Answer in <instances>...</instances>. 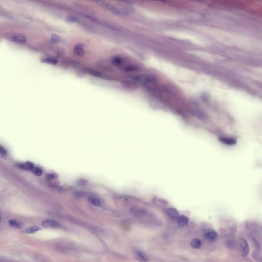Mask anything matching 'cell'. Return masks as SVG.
<instances>
[{
  "label": "cell",
  "mask_w": 262,
  "mask_h": 262,
  "mask_svg": "<svg viewBox=\"0 0 262 262\" xmlns=\"http://www.w3.org/2000/svg\"><path fill=\"white\" fill-rule=\"evenodd\" d=\"M177 220L178 224L181 227L186 226L188 224L189 222V219L188 218V217L185 216L184 215L179 216Z\"/></svg>",
  "instance_id": "9c48e42d"
},
{
  "label": "cell",
  "mask_w": 262,
  "mask_h": 262,
  "mask_svg": "<svg viewBox=\"0 0 262 262\" xmlns=\"http://www.w3.org/2000/svg\"><path fill=\"white\" fill-rule=\"evenodd\" d=\"M7 151L4 147H2V146H1V147H0V155L1 156L5 157L7 155Z\"/></svg>",
  "instance_id": "d6986e66"
},
{
  "label": "cell",
  "mask_w": 262,
  "mask_h": 262,
  "mask_svg": "<svg viewBox=\"0 0 262 262\" xmlns=\"http://www.w3.org/2000/svg\"><path fill=\"white\" fill-rule=\"evenodd\" d=\"M42 62L50 65H55L58 63V60L54 57H46L42 60Z\"/></svg>",
  "instance_id": "7c38bea8"
},
{
  "label": "cell",
  "mask_w": 262,
  "mask_h": 262,
  "mask_svg": "<svg viewBox=\"0 0 262 262\" xmlns=\"http://www.w3.org/2000/svg\"><path fill=\"white\" fill-rule=\"evenodd\" d=\"M32 171L33 172L34 174H36V175L39 176H40L43 174V170H42V169L39 167H34Z\"/></svg>",
  "instance_id": "ac0fdd59"
},
{
  "label": "cell",
  "mask_w": 262,
  "mask_h": 262,
  "mask_svg": "<svg viewBox=\"0 0 262 262\" xmlns=\"http://www.w3.org/2000/svg\"><path fill=\"white\" fill-rule=\"evenodd\" d=\"M204 237L208 241L213 242L217 239L218 237V234L214 231H210L205 233L204 234Z\"/></svg>",
  "instance_id": "30bf717a"
},
{
  "label": "cell",
  "mask_w": 262,
  "mask_h": 262,
  "mask_svg": "<svg viewBox=\"0 0 262 262\" xmlns=\"http://www.w3.org/2000/svg\"><path fill=\"white\" fill-rule=\"evenodd\" d=\"M130 212L133 216L140 219H149L152 215L147 209L138 206L131 207L130 209Z\"/></svg>",
  "instance_id": "6da1fadb"
},
{
  "label": "cell",
  "mask_w": 262,
  "mask_h": 262,
  "mask_svg": "<svg viewBox=\"0 0 262 262\" xmlns=\"http://www.w3.org/2000/svg\"><path fill=\"white\" fill-rule=\"evenodd\" d=\"M41 229L38 226H33L27 228L23 230V232L26 234H34L41 230Z\"/></svg>",
  "instance_id": "8fae6325"
},
{
  "label": "cell",
  "mask_w": 262,
  "mask_h": 262,
  "mask_svg": "<svg viewBox=\"0 0 262 262\" xmlns=\"http://www.w3.org/2000/svg\"><path fill=\"white\" fill-rule=\"evenodd\" d=\"M240 253L242 257H246L248 255L249 251L248 243L244 238H241L239 240Z\"/></svg>",
  "instance_id": "7a4b0ae2"
},
{
  "label": "cell",
  "mask_w": 262,
  "mask_h": 262,
  "mask_svg": "<svg viewBox=\"0 0 262 262\" xmlns=\"http://www.w3.org/2000/svg\"><path fill=\"white\" fill-rule=\"evenodd\" d=\"M51 41L53 42V43L55 44H57L59 43L61 41V38L60 36L57 34H52L51 37Z\"/></svg>",
  "instance_id": "2e32d148"
},
{
  "label": "cell",
  "mask_w": 262,
  "mask_h": 262,
  "mask_svg": "<svg viewBox=\"0 0 262 262\" xmlns=\"http://www.w3.org/2000/svg\"><path fill=\"white\" fill-rule=\"evenodd\" d=\"M48 178L49 179H54L55 178V176L54 174H49L48 175Z\"/></svg>",
  "instance_id": "44dd1931"
},
{
  "label": "cell",
  "mask_w": 262,
  "mask_h": 262,
  "mask_svg": "<svg viewBox=\"0 0 262 262\" xmlns=\"http://www.w3.org/2000/svg\"><path fill=\"white\" fill-rule=\"evenodd\" d=\"M219 140L222 143L227 145H234L237 143V141L235 139L229 137H220Z\"/></svg>",
  "instance_id": "ba28073f"
},
{
  "label": "cell",
  "mask_w": 262,
  "mask_h": 262,
  "mask_svg": "<svg viewBox=\"0 0 262 262\" xmlns=\"http://www.w3.org/2000/svg\"><path fill=\"white\" fill-rule=\"evenodd\" d=\"M8 223L10 226L15 227V228L21 229L23 227V223H22L21 222L16 220H10Z\"/></svg>",
  "instance_id": "5bb4252c"
},
{
  "label": "cell",
  "mask_w": 262,
  "mask_h": 262,
  "mask_svg": "<svg viewBox=\"0 0 262 262\" xmlns=\"http://www.w3.org/2000/svg\"><path fill=\"white\" fill-rule=\"evenodd\" d=\"M166 211H167V214L168 215V216L172 220H177V219L179 217V212L175 208H173V207L168 208L167 209Z\"/></svg>",
  "instance_id": "52a82bcc"
},
{
  "label": "cell",
  "mask_w": 262,
  "mask_h": 262,
  "mask_svg": "<svg viewBox=\"0 0 262 262\" xmlns=\"http://www.w3.org/2000/svg\"><path fill=\"white\" fill-rule=\"evenodd\" d=\"M134 255L136 260L141 262H147L149 258L146 253L142 250L138 249L134 250Z\"/></svg>",
  "instance_id": "3957f363"
},
{
  "label": "cell",
  "mask_w": 262,
  "mask_h": 262,
  "mask_svg": "<svg viewBox=\"0 0 262 262\" xmlns=\"http://www.w3.org/2000/svg\"><path fill=\"white\" fill-rule=\"evenodd\" d=\"M24 167L26 169H29V170H33V168H34V165L33 164L32 162H29V161H27L25 163Z\"/></svg>",
  "instance_id": "e0dca14e"
},
{
  "label": "cell",
  "mask_w": 262,
  "mask_h": 262,
  "mask_svg": "<svg viewBox=\"0 0 262 262\" xmlns=\"http://www.w3.org/2000/svg\"><path fill=\"white\" fill-rule=\"evenodd\" d=\"M66 21H67L68 23H73L77 21V19L76 18H75L74 16H69V17H68L67 18Z\"/></svg>",
  "instance_id": "ffe728a7"
},
{
  "label": "cell",
  "mask_w": 262,
  "mask_h": 262,
  "mask_svg": "<svg viewBox=\"0 0 262 262\" xmlns=\"http://www.w3.org/2000/svg\"><path fill=\"white\" fill-rule=\"evenodd\" d=\"M191 247H193L194 248H199L202 245V242L201 241L200 239H194L191 240Z\"/></svg>",
  "instance_id": "9a60e30c"
},
{
  "label": "cell",
  "mask_w": 262,
  "mask_h": 262,
  "mask_svg": "<svg viewBox=\"0 0 262 262\" xmlns=\"http://www.w3.org/2000/svg\"><path fill=\"white\" fill-rule=\"evenodd\" d=\"M89 201L93 205L97 207L101 205V201L98 197L94 196H90L89 198Z\"/></svg>",
  "instance_id": "4fadbf2b"
},
{
  "label": "cell",
  "mask_w": 262,
  "mask_h": 262,
  "mask_svg": "<svg viewBox=\"0 0 262 262\" xmlns=\"http://www.w3.org/2000/svg\"><path fill=\"white\" fill-rule=\"evenodd\" d=\"M73 52L77 57H83L85 53L84 45L82 43L75 45L73 48Z\"/></svg>",
  "instance_id": "277c9868"
},
{
  "label": "cell",
  "mask_w": 262,
  "mask_h": 262,
  "mask_svg": "<svg viewBox=\"0 0 262 262\" xmlns=\"http://www.w3.org/2000/svg\"><path fill=\"white\" fill-rule=\"evenodd\" d=\"M42 225L45 228H59L60 227V224L58 222L50 219L45 220Z\"/></svg>",
  "instance_id": "5b68a950"
},
{
  "label": "cell",
  "mask_w": 262,
  "mask_h": 262,
  "mask_svg": "<svg viewBox=\"0 0 262 262\" xmlns=\"http://www.w3.org/2000/svg\"><path fill=\"white\" fill-rule=\"evenodd\" d=\"M11 41L18 44L23 45L26 43L27 39L25 36L22 34H17L11 37Z\"/></svg>",
  "instance_id": "8992f818"
}]
</instances>
